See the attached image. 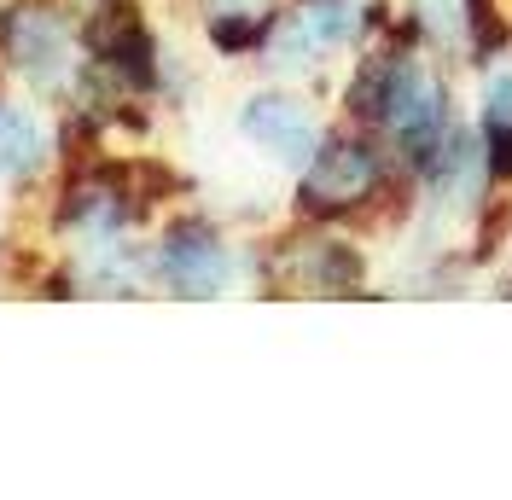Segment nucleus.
I'll use <instances>...</instances> for the list:
<instances>
[{"instance_id":"obj_2","label":"nucleus","mask_w":512,"mask_h":500,"mask_svg":"<svg viewBox=\"0 0 512 500\" xmlns=\"http://www.w3.org/2000/svg\"><path fill=\"white\" fill-rule=\"evenodd\" d=\"M0 76L41 105H76L88 82V53L70 0H0Z\"/></svg>"},{"instance_id":"obj_3","label":"nucleus","mask_w":512,"mask_h":500,"mask_svg":"<svg viewBox=\"0 0 512 500\" xmlns=\"http://www.w3.org/2000/svg\"><path fill=\"white\" fill-rule=\"evenodd\" d=\"M256 280L291 297H361L367 291V256L326 221H303L291 239L256 250Z\"/></svg>"},{"instance_id":"obj_5","label":"nucleus","mask_w":512,"mask_h":500,"mask_svg":"<svg viewBox=\"0 0 512 500\" xmlns=\"http://www.w3.org/2000/svg\"><path fill=\"white\" fill-rule=\"evenodd\" d=\"M64 163L59 111L41 105L24 88H0V192H35L53 187Z\"/></svg>"},{"instance_id":"obj_6","label":"nucleus","mask_w":512,"mask_h":500,"mask_svg":"<svg viewBox=\"0 0 512 500\" xmlns=\"http://www.w3.org/2000/svg\"><path fill=\"white\" fill-rule=\"evenodd\" d=\"M233 128H239V140L256 157H268L274 169H291V175L309 163V152H315L320 134H326L320 111L297 88H286V82H268V88H256V94L239 99Z\"/></svg>"},{"instance_id":"obj_4","label":"nucleus","mask_w":512,"mask_h":500,"mask_svg":"<svg viewBox=\"0 0 512 500\" xmlns=\"http://www.w3.org/2000/svg\"><path fill=\"white\" fill-rule=\"evenodd\" d=\"M146 256H152V285H163L169 297H187V303L227 297L239 280V250L222 221H210L204 210H175L152 233Z\"/></svg>"},{"instance_id":"obj_1","label":"nucleus","mask_w":512,"mask_h":500,"mask_svg":"<svg viewBox=\"0 0 512 500\" xmlns=\"http://www.w3.org/2000/svg\"><path fill=\"white\" fill-rule=\"evenodd\" d=\"M402 163L390 157L373 128H355V123H332L320 134V146L309 152V163L297 169V187H291V210L297 221H355L367 210H379L384 198L396 192Z\"/></svg>"},{"instance_id":"obj_7","label":"nucleus","mask_w":512,"mask_h":500,"mask_svg":"<svg viewBox=\"0 0 512 500\" xmlns=\"http://www.w3.org/2000/svg\"><path fill=\"white\" fill-rule=\"evenodd\" d=\"M396 24L419 53L466 59V0H408Z\"/></svg>"}]
</instances>
